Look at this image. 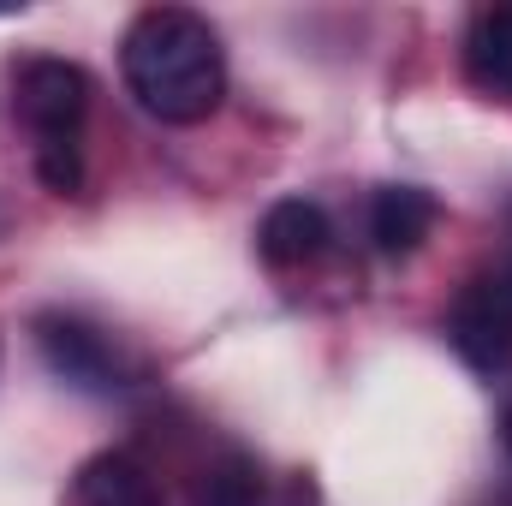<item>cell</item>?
I'll list each match as a JSON object with an SVG mask.
<instances>
[{
  "label": "cell",
  "instance_id": "6da1fadb",
  "mask_svg": "<svg viewBox=\"0 0 512 506\" xmlns=\"http://www.w3.org/2000/svg\"><path fill=\"white\" fill-rule=\"evenodd\" d=\"M120 72L143 114L161 126H197L227 96V54L209 18L191 6H143L126 24Z\"/></svg>",
  "mask_w": 512,
  "mask_h": 506
},
{
  "label": "cell",
  "instance_id": "5b68a950",
  "mask_svg": "<svg viewBox=\"0 0 512 506\" xmlns=\"http://www.w3.org/2000/svg\"><path fill=\"white\" fill-rule=\"evenodd\" d=\"M328 239H334V227H328L322 203H310V197H280L256 227V251L268 268H304L328 251Z\"/></svg>",
  "mask_w": 512,
  "mask_h": 506
},
{
  "label": "cell",
  "instance_id": "8992f818",
  "mask_svg": "<svg viewBox=\"0 0 512 506\" xmlns=\"http://www.w3.org/2000/svg\"><path fill=\"white\" fill-rule=\"evenodd\" d=\"M435 227V197L423 185H382L370 203V239L382 256H411Z\"/></svg>",
  "mask_w": 512,
  "mask_h": 506
},
{
  "label": "cell",
  "instance_id": "52a82bcc",
  "mask_svg": "<svg viewBox=\"0 0 512 506\" xmlns=\"http://www.w3.org/2000/svg\"><path fill=\"white\" fill-rule=\"evenodd\" d=\"M72 501L78 506H161V495H155V477L131 453H96V459L78 465Z\"/></svg>",
  "mask_w": 512,
  "mask_h": 506
},
{
  "label": "cell",
  "instance_id": "9c48e42d",
  "mask_svg": "<svg viewBox=\"0 0 512 506\" xmlns=\"http://www.w3.org/2000/svg\"><path fill=\"white\" fill-rule=\"evenodd\" d=\"M197 506H262V471L245 453H221L203 483H197Z\"/></svg>",
  "mask_w": 512,
  "mask_h": 506
},
{
  "label": "cell",
  "instance_id": "30bf717a",
  "mask_svg": "<svg viewBox=\"0 0 512 506\" xmlns=\"http://www.w3.org/2000/svg\"><path fill=\"white\" fill-rule=\"evenodd\" d=\"M36 179L48 185V191H78L84 185V143L78 137H42L36 143Z\"/></svg>",
  "mask_w": 512,
  "mask_h": 506
},
{
  "label": "cell",
  "instance_id": "7a4b0ae2",
  "mask_svg": "<svg viewBox=\"0 0 512 506\" xmlns=\"http://www.w3.org/2000/svg\"><path fill=\"white\" fill-rule=\"evenodd\" d=\"M447 340L453 352L477 370V376H495L512 364V268H495V274H477L453 316H447Z\"/></svg>",
  "mask_w": 512,
  "mask_h": 506
},
{
  "label": "cell",
  "instance_id": "3957f363",
  "mask_svg": "<svg viewBox=\"0 0 512 506\" xmlns=\"http://www.w3.org/2000/svg\"><path fill=\"white\" fill-rule=\"evenodd\" d=\"M12 108H18V120L30 126L36 143L42 137H78L84 114H90V72L72 66V60L36 54L12 78Z\"/></svg>",
  "mask_w": 512,
  "mask_h": 506
},
{
  "label": "cell",
  "instance_id": "277c9868",
  "mask_svg": "<svg viewBox=\"0 0 512 506\" xmlns=\"http://www.w3.org/2000/svg\"><path fill=\"white\" fill-rule=\"evenodd\" d=\"M36 346L48 358L54 376H66L72 387H90V393H108V387H126L120 370V352L108 346V334H96L90 322L78 316H36Z\"/></svg>",
  "mask_w": 512,
  "mask_h": 506
},
{
  "label": "cell",
  "instance_id": "8fae6325",
  "mask_svg": "<svg viewBox=\"0 0 512 506\" xmlns=\"http://www.w3.org/2000/svg\"><path fill=\"white\" fill-rule=\"evenodd\" d=\"M501 441H507V453H512V399H507V411H501Z\"/></svg>",
  "mask_w": 512,
  "mask_h": 506
},
{
  "label": "cell",
  "instance_id": "ba28073f",
  "mask_svg": "<svg viewBox=\"0 0 512 506\" xmlns=\"http://www.w3.org/2000/svg\"><path fill=\"white\" fill-rule=\"evenodd\" d=\"M465 72H471L477 90L512 102V0L483 6L471 18V30H465Z\"/></svg>",
  "mask_w": 512,
  "mask_h": 506
}]
</instances>
